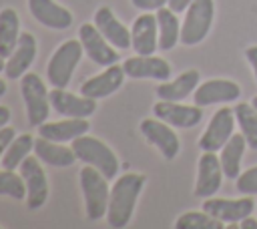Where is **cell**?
Wrapping results in <instances>:
<instances>
[{"instance_id": "7a4b0ae2", "label": "cell", "mask_w": 257, "mask_h": 229, "mask_svg": "<svg viewBox=\"0 0 257 229\" xmlns=\"http://www.w3.org/2000/svg\"><path fill=\"white\" fill-rule=\"evenodd\" d=\"M80 189H82V197H84L86 217L92 221L102 219L106 215L108 199H110L108 179L92 165H86L80 169Z\"/></svg>"}, {"instance_id": "4316f807", "label": "cell", "mask_w": 257, "mask_h": 229, "mask_svg": "<svg viewBox=\"0 0 257 229\" xmlns=\"http://www.w3.org/2000/svg\"><path fill=\"white\" fill-rule=\"evenodd\" d=\"M157 22H159V48L171 50L181 40V24L177 18V12L171 8H159L157 10Z\"/></svg>"}, {"instance_id": "ba28073f", "label": "cell", "mask_w": 257, "mask_h": 229, "mask_svg": "<svg viewBox=\"0 0 257 229\" xmlns=\"http://www.w3.org/2000/svg\"><path fill=\"white\" fill-rule=\"evenodd\" d=\"M235 110L231 106H223L219 108L213 117H211V123L207 125L205 133L201 135L199 139V149L205 153V151H221L223 145L231 139L233 135V127H235Z\"/></svg>"}, {"instance_id": "7c38bea8", "label": "cell", "mask_w": 257, "mask_h": 229, "mask_svg": "<svg viewBox=\"0 0 257 229\" xmlns=\"http://www.w3.org/2000/svg\"><path fill=\"white\" fill-rule=\"evenodd\" d=\"M223 181V167L219 157L213 151H205L201 155L199 165H197V183H195V197L199 199H209L213 197Z\"/></svg>"}, {"instance_id": "8d00e7d4", "label": "cell", "mask_w": 257, "mask_h": 229, "mask_svg": "<svg viewBox=\"0 0 257 229\" xmlns=\"http://www.w3.org/2000/svg\"><path fill=\"white\" fill-rule=\"evenodd\" d=\"M8 121H10V108L8 106H0V129L6 127Z\"/></svg>"}, {"instance_id": "d590c367", "label": "cell", "mask_w": 257, "mask_h": 229, "mask_svg": "<svg viewBox=\"0 0 257 229\" xmlns=\"http://www.w3.org/2000/svg\"><path fill=\"white\" fill-rule=\"evenodd\" d=\"M191 2H193V0H169V8L179 14V12H185Z\"/></svg>"}, {"instance_id": "e0dca14e", "label": "cell", "mask_w": 257, "mask_h": 229, "mask_svg": "<svg viewBox=\"0 0 257 229\" xmlns=\"http://www.w3.org/2000/svg\"><path fill=\"white\" fill-rule=\"evenodd\" d=\"M124 68L118 66V64H110L106 66L100 74L96 76H90L86 78L82 84H80V94L84 96H90V98H104V96H110L112 92H116L122 82H124Z\"/></svg>"}, {"instance_id": "52a82bcc", "label": "cell", "mask_w": 257, "mask_h": 229, "mask_svg": "<svg viewBox=\"0 0 257 229\" xmlns=\"http://www.w3.org/2000/svg\"><path fill=\"white\" fill-rule=\"evenodd\" d=\"M20 175L26 183V201L28 209H40L48 199V179L40 165V159L28 155L20 163Z\"/></svg>"}, {"instance_id": "484cf974", "label": "cell", "mask_w": 257, "mask_h": 229, "mask_svg": "<svg viewBox=\"0 0 257 229\" xmlns=\"http://www.w3.org/2000/svg\"><path fill=\"white\" fill-rule=\"evenodd\" d=\"M20 38V18L16 10L2 8L0 10V56L8 58L16 48Z\"/></svg>"}, {"instance_id": "9c48e42d", "label": "cell", "mask_w": 257, "mask_h": 229, "mask_svg": "<svg viewBox=\"0 0 257 229\" xmlns=\"http://www.w3.org/2000/svg\"><path fill=\"white\" fill-rule=\"evenodd\" d=\"M78 40L82 42V48L86 52V56L100 64V66H110L116 64V60L120 58L118 52L114 50V46L100 34V30L94 26V22H84L78 28Z\"/></svg>"}, {"instance_id": "9a60e30c", "label": "cell", "mask_w": 257, "mask_h": 229, "mask_svg": "<svg viewBox=\"0 0 257 229\" xmlns=\"http://www.w3.org/2000/svg\"><path fill=\"white\" fill-rule=\"evenodd\" d=\"M255 209V203L251 195H245L243 199H207L203 203V211L213 215L215 219L223 223H237L245 217H249Z\"/></svg>"}, {"instance_id": "60d3db41", "label": "cell", "mask_w": 257, "mask_h": 229, "mask_svg": "<svg viewBox=\"0 0 257 229\" xmlns=\"http://www.w3.org/2000/svg\"><path fill=\"white\" fill-rule=\"evenodd\" d=\"M251 104H253V106L257 108V96H253V100H251Z\"/></svg>"}, {"instance_id": "f35d334b", "label": "cell", "mask_w": 257, "mask_h": 229, "mask_svg": "<svg viewBox=\"0 0 257 229\" xmlns=\"http://www.w3.org/2000/svg\"><path fill=\"white\" fill-rule=\"evenodd\" d=\"M6 94V82L0 78V96H4Z\"/></svg>"}, {"instance_id": "f1b7e54d", "label": "cell", "mask_w": 257, "mask_h": 229, "mask_svg": "<svg viewBox=\"0 0 257 229\" xmlns=\"http://www.w3.org/2000/svg\"><path fill=\"white\" fill-rule=\"evenodd\" d=\"M34 149V141H32V135L24 133V135H18L12 139V143L8 145L6 153L2 155V169H10L14 171L16 167H20V163L28 157V153Z\"/></svg>"}, {"instance_id": "1f68e13d", "label": "cell", "mask_w": 257, "mask_h": 229, "mask_svg": "<svg viewBox=\"0 0 257 229\" xmlns=\"http://www.w3.org/2000/svg\"><path fill=\"white\" fill-rule=\"evenodd\" d=\"M237 191L241 195H257V167H251L237 177Z\"/></svg>"}, {"instance_id": "3957f363", "label": "cell", "mask_w": 257, "mask_h": 229, "mask_svg": "<svg viewBox=\"0 0 257 229\" xmlns=\"http://www.w3.org/2000/svg\"><path fill=\"white\" fill-rule=\"evenodd\" d=\"M72 151L76 155V159L84 161L86 165H92L94 169H98L108 181L116 177L118 173V159L112 153V149L102 143L96 137H88V135H80L72 141Z\"/></svg>"}, {"instance_id": "5b68a950", "label": "cell", "mask_w": 257, "mask_h": 229, "mask_svg": "<svg viewBox=\"0 0 257 229\" xmlns=\"http://www.w3.org/2000/svg\"><path fill=\"white\" fill-rule=\"evenodd\" d=\"M20 90H22V98L26 104L28 123L32 127L46 123L52 104H50V92L46 90L44 80L34 72H26L20 78Z\"/></svg>"}, {"instance_id": "f546056e", "label": "cell", "mask_w": 257, "mask_h": 229, "mask_svg": "<svg viewBox=\"0 0 257 229\" xmlns=\"http://www.w3.org/2000/svg\"><path fill=\"white\" fill-rule=\"evenodd\" d=\"M223 225L207 211H187L175 221V229H223Z\"/></svg>"}, {"instance_id": "83f0119b", "label": "cell", "mask_w": 257, "mask_h": 229, "mask_svg": "<svg viewBox=\"0 0 257 229\" xmlns=\"http://www.w3.org/2000/svg\"><path fill=\"white\" fill-rule=\"evenodd\" d=\"M235 110V121L241 129V135L245 137L249 149L257 151V108L247 102H239L233 106Z\"/></svg>"}, {"instance_id": "603a6c76", "label": "cell", "mask_w": 257, "mask_h": 229, "mask_svg": "<svg viewBox=\"0 0 257 229\" xmlns=\"http://www.w3.org/2000/svg\"><path fill=\"white\" fill-rule=\"evenodd\" d=\"M34 155L50 167H70L76 161L72 147H66L64 143H56L44 137H38L34 141Z\"/></svg>"}, {"instance_id": "8992f818", "label": "cell", "mask_w": 257, "mask_h": 229, "mask_svg": "<svg viewBox=\"0 0 257 229\" xmlns=\"http://www.w3.org/2000/svg\"><path fill=\"white\" fill-rule=\"evenodd\" d=\"M215 2L213 0H193L185 10V20L181 24V42L187 46L199 44L213 24Z\"/></svg>"}, {"instance_id": "44dd1931", "label": "cell", "mask_w": 257, "mask_h": 229, "mask_svg": "<svg viewBox=\"0 0 257 229\" xmlns=\"http://www.w3.org/2000/svg\"><path fill=\"white\" fill-rule=\"evenodd\" d=\"M30 14L46 28L52 30H66L72 26V14L64 6L56 4L54 0H28Z\"/></svg>"}, {"instance_id": "5bb4252c", "label": "cell", "mask_w": 257, "mask_h": 229, "mask_svg": "<svg viewBox=\"0 0 257 229\" xmlns=\"http://www.w3.org/2000/svg\"><path fill=\"white\" fill-rule=\"evenodd\" d=\"M50 104L52 108L68 119H86L94 114L96 110V100L84 94H72L64 88H52L50 90Z\"/></svg>"}, {"instance_id": "74e56055", "label": "cell", "mask_w": 257, "mask_h": 229, "mask_svg": "<svg viewBox=\"0 0 257 229\" xmlns=\"http://www.w3.org/2000/svg\"><path fill=\"white\" fill-rule=\"evenodd\" d=\"M241 229H257V221L251 219V215H249V217L241 219Z\"/></svg>"}, {"instance_id": "4fadbf2b", "label": "cell", "mask_w": 257, "mask_h": 229, "mask_svg": "<svg viewBox=\"0 0 257 229\" xmlns=\"http://www.w3.org/2000/svg\"><path fill=\"white\" fill-rule=\"evenodd\" d=\"M241 96V88L237 82L227 80V78H213L203 84H199L193 92V100L199 106H209V104H223V102H233Z\"/></svg>"}, {"instance_id": "ab89813d", "label": "cell", "mask_w": 257, "mask_h": 229, "mask_svg": "<svg viewBox=\"0 0 257 229\" xmlns=\"http://www.w3.org/2000/svg\"><path fill=\"white\" fill-rule=\"evenodd\" d=\"M4 68H6V62H4V58H2V56H0V72H2V70H4Z\"/></svg>"}, {"instance_id": "ffe728a7", "label": "cell", "mask_w": 257, "mask_h": 229, "mask_svg": "<svg viewBox=\"0 0 257 229\" xmlns=\"http://www.w3.org/2000/svg\"><path fill=\"white\" fill-rule=\"evenodd\" d=\"M94 26L100 30V34L114 46V48H128L133 46V40H131V30L112 14V10L108 6H100L96 12H94Z\"/></svg>"}, {"instance_id": "e575fe53", "label": "cell", "mask_w": 257, "mask_h": 229, "mask_svg": "<svg viewBox=\"0 0 257 229\" xmlns=\"http://www.w3.org/2000/svg\"><path fill=\"white\" fill-rule=\"evenodd\" d=\"M245 58L253 66V72H255V78H257V46H249L245 50Z\"/></svg>"}, {"instance_id": "30bf717a", "label": "cell", "mask_w": 257, "mask_h": 229, "mask_svg": "<svg viewBox=\"0 0 257 229\" xmlns=\"http://www.w3.org/2000/svg\"><path fill=\"white\" fill-rule=\"evenodd\" d=\"M141 133L143 137L161 151V155L165 159H175L179 155V149H181V143H179V137L177 133L171 129L169 123L161 121V119H143L141 121Z\"/></svg>"}, {"instance_id": "8fae6325", "label": "cell", "mask_w": 257, "mask_h": 229, "mask_svg": "<svg viewBox=\"0 0 257 229\" xmlns=\"http://www.w3.org/2000/svg\"><path fill=\"white\" fill-rule=\"evenodd\" d=\"M153 112L157 119H161L177 129H191V127L199 125L203 119V108L199 104L187 106V104H181L175 100H161V98H159V102L153 104Z\"/></svg>"}, {"instance_id": "d6986e66", "label": "cell", "mask_w": 257, "mask_h": 229, "mask_svg": "<svg viewBox=\"0 0 257 229\" xmlns=\"http://www.w3.org/2000/svg\"><path fill=\"white\" fill-rule=\"evenodd\" d=\"M34 58H36V38L30 32H20L18 44L6 60L4 74L12 80L22 78V74H26L28 68L32 66Z\"/></svg>"}, {"instance_id": "836d02e7", "label": "cell", "mask_w": 257, "mask_h": 229, "mask_svg": "<svg viewBox=\"0 0 257 229\" xmlns=\"http://www.w3.org/2000/svg\"><path fill=\"white\" fill-rule=\"evenodd\" d=\"M131 2L139 10H159L165 4H169V0H131Z\"/></svg>"}, {"instance_id": "cb8c5ba5", "label": "cell", "mask_w": 257, "mask_h": 229, "mask_svg": "<svg viewBox=\"0 0 257 229\" xmlns=\"http://www.w3.org/2000/svg\"><path fill=\"white\" fill-rule=\"evenodd\" d=\"M199 80H201V74L191 68V70H185L181 72L175 80L171 82H161L157 86V96L161 100H175V102H181L183 98H187L191 92H195V88L199 86Z\"/></svg>"}, {"instance_id": "6da1fadb", "label": "cell", "mask_w": 257, "mask_h": 229, "mask_svg": "<svg viewBox=\"0 0 257 229\" xmlns=\"http://www.w3.org/2000/svg\"><path fill=\"white\" fill-rule=\"evenodd\" d=\"M145 183H147V177L141 173H124L114 181L110 189L108 209H106V221L110 227L122 229L128 225Z\"/></svg>"}, {"instance_id": "ac0fdd59", "label": "cell", "mask_w": 257, "mask_h": 229, "mask_svg": "<svg viewBox=\"0 0 257 229\" xmlns=\"http://www.w3.org/2000/svg\"><path fill=\"white\" fill-rule=\"evenodd\" d=\"M131 40H133V50L137 54H155L159 48V22L157 14H141L135 18L131 26Z\"/></svg>"}, {"instance_id": "2e32d148", "label": "cell", "mask_w": 257, "mask_h": 229, "mask_svg": "<svg viewBox=\"0 0 257 229\" xmlns=\"http://www.w3.org/2000/svg\"><path fill=\"white\" fill-rule=\"evenodd\" d=\"M124 74L131 78H153V80H169L171 64L165 58L155 54H137L122 62Z\"/></svg>"}, {"instance_id": "7402d4cb", "label": "cell", "mask_w": 257, "mask_h": 229, "mask_svg": "<svg viewBox=\"0 0 257 229\" xmlns=\"http://www.w3.org/2000/svg\"><path fill=\"white\" fill-rule=\"evenodd\" d=\"M88 121L86 119H64L56 123H42L38 125V137L56 141V143H68L74 141L80 135H86L88 131Z\"/></svg>"}, {"instance_id": "4dcf8cb0", "label": "cell", "mask_w": 257, "mask_h": 229, "mask_svg": "<svg viewBox=\"0 0 257 229\" xmlns=\"http://www.w3.org/2000/svg\"><path fill=\"white\" fill-rule=\"evenodd\" d=\"M0 195H8L16 201L26 197V183L22 175H16L10 169L0 171Z\"/></svg>"}, {"instance_id": "277c9868", "label": "cell", "mask_w": 257, "mask_h": 229, "mask_svg": "<svg viewBox=\"0 0 257 229\" xmlns=\"http://www.w3.org/2000/svg\"><path fill=\"white\" fill-rule=\"evenodd\" d=\"M82 42L80 40H64L50 56L48 64H46V74H48V82L52 84V88H66L74 68L78 66L80 58H82Z\"/></svg>"}, {"instance_id": "d6a6232c", "label": "cell", "mask_w": 257, "mask_h": 229, "mask_svg": "<svg viewBox=\"0 0 257 229\" xmlns=\"http://www.w3.org/2000/svg\"><path fill=\"white\" fill-rule=\"evenodd\" d=\"M14 137H16V133H14L12 127H2L0 129V161H2V155L6 153V149H8V145L12 143Z\"/></svg>"}, {"instance_id": "d4e9b609", "label": "cell", "mask_w": 257, "mask_h": 229, "mask_svg": "<svg viewBox=\"0 0 257 229\" xmlns=\"http://www.w3.org/2000/svg\"><path fill=\"white\" fill-rule=\"evenodd\" d=\"M245 147H247V141L243 135H231V139L223 145L221 149V155H219V161H221V167H223V175L227 179H237L241 173V157L245 153Z\"/></svg>"}]
</instances>
